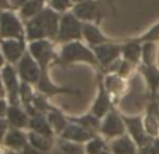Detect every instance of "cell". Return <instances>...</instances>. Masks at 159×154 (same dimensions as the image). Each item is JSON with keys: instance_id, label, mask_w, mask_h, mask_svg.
<instances>
[{"instance_id": "cell-1", "label": "cell", "mask_w": 159, "mask_h": 154, "mask_svg": "<svg viewBox=\"0 0 159 154\" xmlns=\"http://www.w3.org/2000/svg\"><path fill=\"white\" fill-rule=\"evenodd\" d=\"M59 30L57 16L52 10H43L27 24L28 38L35 41L45 36H55Z\"/></svg>"}, {"instance_id": "cell-2", "label": "cell", "mask_w": 159, "mask_h": 154, "mask_svg": "<svg viewBox=\"0 0 159 154\" xmlns=\"http://www.w3.org/2000/svg\"><path fill=\"white\" fill-rule=\"evenodd\" d=\"M60 60L63 63H69V62H75V60H84V62H89V63L95 65V56L92 55L91 51H88L85 46H82L78 42L74 44H69L63 48L60 55Z\"/></svg>"}, {"instance_id": "cell-3", "label": "cell", "mask_w": 159, "mask_h": 154, "mask_svg": "<svg viewBox=\"0 0 159 154\" xmlns=\"http://www.w3.org/2000/svg\"><path fill=\"white\" fill-rule=\"evenodd\" d=\"M82 32V25L80 24L77 17L71 14H66L61 18L60 25H59V39L63 42L71 41V39H78Z\"/></svg>"}, {"instance_id": "cell-4", "label": "cell", "mask_w": 159, "mask_h": 154, "mask_svg": "<svg viewBox=\"0 0 159 154\" xmlns=\"http://www.w3.org/2000/svg\"><path fill=\"white\" fill-rule=\"evenodd\" d=\"M0 34L4 38H22L21 24L13 13H3L0 16Z\"/></svg>"}, {"instance_id": "cell-5", "label": "cell", "mask_w": 159, "mask_h": 154, "mask_svg": "<svg viewBox=\"0 0 159 154\" xmlns=\"http://www.w3.org/2000/svg\"><path fill=\"white\" fill-rule=\"evenodd\" d=\"M124 123L127 125L129 128L130 133H131L133 139L135 140V143L138 146H145L151 139L147 136V132H145V128H144V123L141 121V118H124Z\"/></svg>"}, {"instance_id": "cell-6", "label": "cell", "mask_w": 159, "mask_h": 154, "mask_svg": "<svg viewBox=\"0 0 159 154\" xmlns=\"http://www.w3.org/2000/svg\"><path fill=\"white\" fill-rule=\"evenodd\" d=\"M18 72H20V76L22 77V80L27 83H35V81H38V79H39L38 66H36V63L34 62V59L28 55H25L24 58L20 60Z\"/></svg>"}, {"instance_id": "cell-7", "label": "cell", "mask_w": 159, "mask_h": 154, "mask_svg": "<svg viewBox=\"0 0 159 154\" xmlns=\"http://www.w3.org/2000/svg\"><path fill=\"white\" fill-rule=\"evenodd\" d=\"M101 130L107 137L121 136L124 133V123L116 113H109V115H106V119L102 123Z\"/></svg>"}, {"instance_id": "cell-8", "label": "cell", "mask_w": 159, "mask_h": 154, "mask_svg": "<svg viewBox=\"0 0 159 154\" xmlns=\"http://www.w3.org/2000/svg\"><path fill=\"white\" fill-rule=\"evenodd\" d=\"M31 53L34 55V58L39 62L42 67H45L53 58V53H52V48H50L49 42L48 41H36L34 44H31Z\"/></svg>"}, {"instance_id": "cell-9", "label": "cell", "mask_w": 159, "mask_h": 154, "mask_svg": "<svg viewBox=\"0 0 159 154\" xmlns=\"http://www.w3.org/2000/svg\"><path fill=\"white\" fill-rule=\"evenodd\" d=\"M2 49L8 62L14 63L21 58L22 52H24V42L21 39H6L2 42Z\"/></svg>"}, {"instance_id": "cell-10", "label": "cell", "mask_w": 159, "mask_h": 154, "mask_svg": "<svg viewBox=\"0 0 159 154\" xmlns=\"http://www.w3.org/2000/svg\"><path fill=\"white\" fill-rule=\"evenodd\" d=\"M120 52L121 48L116 46V45H98L95 48L96 58L103 66H107L109 63L115 62L117 59V56L120 55Z\"/></svg>"}, {"instance_id": "cell-11", "label": "cell", "mask_w": 159, "mask_h": 154, "mask_svg": "<svg viewBox=\"0 0 159 154\" xmlns=\"http://www.w3.org/2000/svg\"><path fill=\"white\" fill-rule=\"evenodd\" d=\"M74 14L77 18L81 20H98L99 18V8L98 4L89 0L81 2L80 4L75 6Z\"/></svg>"}, {"instance_id": "cell-12", "label": "cell", "mask_w": 159, "mask_h": 154, "mask_svg": "<svg viewBox=\"0 0 159 154\" xmlns=\"http://www.w3.org/2000/svg\"><path fill=\"white\" fill-rule=\"evenodd\" d=\"M61 136H63V139H69L73 142H85L91 139L92 133L88 129H85L84 126H80V125H69L61 132Z\"/></svg>"}, {"instance_id": "cell-13", "label": "cell", "mask_w": 159, "mask_h": 154, "mask_svg": "<svg viewBox=\"0 0 159 154\" xmlns=\"http://www.w3.org/2000/svg\"><path fill=\"white\" fill-rule=\"evenodd\" d=\"M3 80L6 83V88L8 91L11 102L17 101V93H18V83H17V77L14 73L13 67L11 66H6L3 69Z\"/></svg>"}, {"instance_id": "cell-14", "label": "cell", "mask_w": 159, "mask_h": 154, "mask_svg": "<svg viewBox=\"0 0 159 154\" xmlns=\"http://www.w3.org/2000/svg\"><path fill=\"white\" fill-rule=\"evenodd\" d=\"M113 154H137L135 149V143L127 136H121V137L116 139L112 143Z\"/></svg>"}, {"instance_id": "cell-15", "label": "cell", "mask_w": 159, "mask_h": 154, "mask_svg": "<svg viewBox=\"0 0 159 154\" xmlns=\"http://www.w3.org/2000/svg\"><path fill=\"white\" fill-rule=\"evenodd\" d=\"M109 108H110L109 97H107V94L105 93L103 88H101V91H99V95H98V99L95 101V105H93V108H92L93 116H96V118H101V116L106 115V112L109 111Z\"/></svg>"}, {"instance_id": "cell-16", "label": "cell", "mask_w": 159, "mask_h": 154, "mask_svg": "<svg viewBox=\"0 0 159 154\" xmlns=\"http://www.w3.org/2000/svg\"><path fill=\"white\" fill-rule=\"evenodd\" d=\"M82 34H84L85 39L92 45H101L106 42V38L101 34V31L92 24H85L82 25Z\"/></svg>"}, {"instance_id": "cell-17", "label": "cell", "mask_w": 159, "mask_h": 154, "mask_svg": "<svg viewBox=\"0 0 159 154\" xmlns=\"http://www.w3.org/2000/svg\"><path fill=\"white\" fill-rule=\"evenodd\" d=\"M30 126L35 130V133H39L42 136H46L49 137L52 135V129H50V125L46 119L42 115H35L32 119L30 121Z\"/></svg>"}, {"instance_id": "cell-18", "label": "cell", "mask_w": 159, "mask_h": 154, "mask_svg": "<svg viewBox=\"0 0 159 154\" xmlns=\"http://www.w3.org/2000/svg\"><path fill=\"white\" fill-rule=\"evenodd\" d=\"M7 115H8V121L16 128H24L25 125H28L27 115H25V112H22L20 108L10 107L7 109Z\"/></svg>"}, {"instance_id": "cell-19", "label": "cell", "mask_w": 159, "mask_h": 154, "mask_svg": "<svg viewBox=\"0 0 159 154\" xmlns=\"http://www.w3.org/2000/svg\"><path fill=\"white\" fill-rule=\"evenodd\" d=\"M121 52H123L124 58L127 59V62H138L140 56L143 55V48L137 44V42H131V44H127L126 46L121 48Z\"/></svg>"}, {"instance_id": "cell-20", "label": "cell", "mask_w": 159, "mask_h": 154, "mask_svg": "<svg viewBox=\"0 0 159 154\" xmlns=\"http://www.w3.org/2000/svg\"><path fill=\"white\" fill-rule=\"evenodd\" d=\"M42 6H43V0H28L21 8L22 17H25V18L36 17L39 11L42 10Z\"/></svg>"}, {"instance_id": "cell-21", "label": "cell", "mask_w": 159, "mask_h": 154, "mask_svg": "<svg viewBox=\"0 0 159 154\" xmlns=\"http://www.w3.org/2000/svg\"><path fill=\"white\" fill-rule=\"evenodd\" d=\"M30 142H31V144H32V147L38 149L39 152H42V153L49 152L50 146H52V142H50L46 136H42L35 132L30 135Z\"/></svg>"}, {"instance_id": "cell-22", "label": "cell", "mask_w": 159, "mask_h": 154, "mask_svg": "<svg viewBox=\"0 0 159 154\" xmlns=\"http://www.w3.org/2000/svg\"><path fill=\"white\" fill-rule=\"evenodd\" d=\"M25 135L18 130H10V132L6 135V144L13 149H20V147L25 146Z\"/></svg>"}, {"instance_id": "cell-23", "label": "cell", "mask_w": 159, "mask_h": 154, "mask_svg": "<svg viewBox=\"0 0 159 154\" xmlns=\"http://www.w3.org/2000/svg\"><path fill=\"white\" fill-rule=\"evenodd\" d=\"M143 73L147 77L149 87L152 88V91H157L159 88V70L155 69L154 66H144L143 67Z\"/></svg>"}, {"instance_id": "cell-24", "label": "cell", "mask_w": 159, "mask_h": 154, "mask_svg": "<svg viewBox=\"0 0 159 154\" xmlns=\"http://www.w3.org/2000/svg\"><path fill=\"white\" fill-rule=\"evenodd\" d=\"M39 88H41L42 93L45 94H59V93H67L69 90L66 88H57L56 85H53L52 83L49 81L48 76L45 73H42L41 76V80H39Z\"/></svg>"}, {"instance_id": "cell-25", "label": "cell", "mask_w": 159, "mask_h": 154, "mask_svg": "<svg viewBox=\"0 0 159 154\" xmlns=\"http://www.w3.org/2000/svg\"><path fill=\"white\" fill-rule=\"evenodd\" d=\"M144 128H145L147 135L151 136H157L159 133V122L157 119V116L152 115V112H149L145 118V122H144Z\"/></svg>"}, {"instance_id": "cell-26", "label": "cell", "mask_w": 159, "mask_h": 154, "mask_svg": "<svg viewBox=\"0 0 159 154\" xmlns=\"http://www.w3.org/2000/svg\"><path fill=\"white\" fill-rule=\"evenodd\" d=\"M143 59L145 66H154V58H155V45L154 42H145L143 46Z\"/></svg>"}, {"instance_id": "cell-27", "label": "cell", "mask_w": 159, "mask_h": 154, "mask_svg": "<svg viewBox=\"0 0 159 154\" xmlns=\"http://www.w3.org/2000/svg\"><path fill=\"white\" fill-rule=\"evenodd\" d=\"M49 121H50V123L55 126V129L57 130V132H61V130H64L67 128L64 116L61 115V113L56 112V111H53V112L49 113Z\"/></svg>"}, {"instance_id": "cell-28", "label": "cell", "mask_w": 159, "mask_h": 154, "mask_svg": "<svg viewBox=\"0 0 159 154\" xmlns=\"http://www.w3.org/2000/svg\"><path fill=\"white\" fill-rule=\"evenodd\" d=\"M60 152H63L64 154H84V149L80 144L71 143V142H61Z\"/></svg>"}, {"instance_id": "cell-29", "label": "cell", "mask_w": 159, "mask_h": 154, "mask_svg": "<svg viewBox=\"0 0 159 154\" xmlns=\"http://www.w3.org/2000/svg\"><path fill=\"white\" fill-rule=\"evenodd\" d=\"M99 118H96V116H92V115H87L84 116V118L81 119H77V123H80L81 126H84L85 129H96V126H98Z\"/></svg>"}, {"instance_id": "cell-30", "label": "cell", "mask_w": 159, "mask_h": 154, "mask_svg": "<svg viewBox=\"0 0 159 154\" xmlns=\"http://www.w3.org/2000/svg\"><path fill=\"white\" fill-rule=\"evenodd\" d=\"M103 142L101 139H93L87 144V153L88 154H101L103 152Z\"/></svg>"}, {"instance_id": "cell-31", "label": "cell", "mask_w": 159, "mask_h": 154, "mask_svg": "<svg viewBox=\"0 0 159 154\" xmlns=\"http://www.w3.org/2000/svg\"><path fill=\"white\" fill-rule=\"evenodd\" d=\"M141 154H159V139H151L141 147Z\"/></svg>"}, {"instance_id": "cell-32", "label": "cell", "mask_w": 159, "mask_h": 154, "mask_svg": "<svg viewBox=\"0 0 159 154\" xmlns=\"http://www.w3.org/2000/svg\"><path fill=\"white\" fill-rule=\"evenodd\" d=\"M159 39V24L157 27H154L151 31H149L148 34H145V35L143 36V38L140 39V41H144V42H154V41H158Z\"/></svg>"}, {"instance_id": "cell-33", "label": "cell", "mask_w": 159, "mask_h": 154, "mask_svg": "<svg viewBox=\"0 0 159 154\" xmlns=\"http://www.w3.org/2000/svg\"><path fill=\"white\" fill-rule=\"evenodd\" d=\"M20 94H21V98L25 104H28L30 99L32 98V91H31V87L28 84H22L20 87Z\"/></svg>"}, {"instance_id": "cell-34", "label": "cell", "mask_w": 159, "mask_h": 154, "mask_svg": "<svg viewBox=\"0 0 159 154\" xmlns=\"http://www.w3.org/2000/svg\"><path fill=\"white\" fill-rule=\"evenodd\" d=\"M106 85L110 91H117L119 88H121V81H120V79H117V77H107Z\"/></svg>"}, {"instance_id": "cell-35", "label": "cell", "mask_w": 159, "mask_h": 154, "mask_svg": "<svg viewBox=\"0 0 159 154\" xmlns=\"http://www.w3.org/2000/svg\"><path fill=\"white\" fill-rule=\"evenodd\" d=\"M70 2L71 0H52V7L56 10H66L70 7Z\"/></svg>"}, {"instance_id": "cell-36", "label": "cell", "mask_w": 159, "mask_h": 154, "mask_svg": "<svg viewBox=\"0 0 159 154\" xmlns=\"http://www.w3.org/2000/svg\"><path fill=\"white\" fill-rule=\"evenodd\" d=\"M34 104H35V107L38 108V109H41V111H46L48 109L46 102H45L43 99L41 98V97H36V98L34 99Z\"/></svg>"}, {"instance_id": "cell-37", "label": "cell", "mask_w": 159, "mask_h": 154, "mask_svg": "<svg viewBox=\"0 0 159 154\" xmlns=\"http://www.w3.org/2000/svg\"><path fill=\"white\" fill-rule=\"evenodd\" d=\"M129 69H130V65H129V62H121L120 63V67H119V73L120 75H127L129 73Z\"/></svg>"}, {"instance_id": "cell-38", "label": "cell", "mask_w": 159, "mask_h": 154, "mask_svg": "<svg viewBox=\"0 0 159 154\" xmlns=\"http://www.w3.org/2000/svg\"><path fill=\"white\" fill-rule=\"evenodd\" d=\"M7 128H8L7 122H6L4 119L0 118V139H2L3 136L6 135V132H7Z\"/></svg>"}, {"instance_id": "cell-39", "label": "cell", "mask_w": 159, "mask_h": 154, "mask_svg": "<svg viewBox=\"0 0 159 154\" xmlns=\"http://www.w3.org/2000/svg\"><path fill=\"white\" fill-rule=\"evenodd\" d=\"M22 154H42V152H39V150L35 149V147L25 146L24 147V153H22Z\"/></svg>"}, {"instance_id": "cell-40", "label": "cell", "mask_w": 159, "mask_h": 154, "mask_svg": "<svg viewBox=\"0 0 159 154\" xmlns=\"http://www.w3.org/2000/svg\"><path fill=\"white\" fill-rule=\"evenodd\" d=\"M7 112V108H6V102L3 99H0V116H3Z\"/></svg>"}, {"instance_id": "cell-41", "label": "cell", "mask_w": 159, "mask_h": 154, "mask_svg": "<svg viewBox=\"0 0 159 154\" xmlns=\"http://www.w3.org/2000/svg\"><path fill=\"white\" fill-rule=\"evenodd\" d=\"M24 2L27 3L28 0H14V2H13V4H14V6H18V4H21V3H24Z\"/></svg>"}, {"instance_id": "cell-42", "label": "cell", "mask_w": 159, "mask_h": 154, "mask_svg": "<svg viewBox=\"0 0 159 154\" xmlns=\"http://www.w3.org/2000/svg\"><path fill=\"white\" fill-rule=\"evenodd\" d=\"M4 94V90H3V84H2V79H0V97Z\"/></svg>"}, {"instance_id": "cell-43", "label": "cell", "mask_w": 159, "mask_h": 154, "mask_svg": "<svg viewBox=\"0 0 159 154\" xmlns=\"http://www.w3.org/2000/svg\"><path fill=\"white\" fill-rule=\"evenodd\" d=\"M3 62H4V60H3V56H2V53H0V66L3 65Z\"/></svg>"}, {"instance_id": "cell-44", "label": "cell", "mask_w": 159, "mask_h": 154, "mask_svg": "<svg viewBox=\"0 0 159 154\" xmlns=\"http://www.w3.org/2000/svg\"><path fill=\"white\" fill-rule=\"evenodd\" d=\"M56 154H64L63 152H57V153H56Z\"/></svg>"}, {"instance_id": "cell-45", "label": "cell", "mask_w": 159, "mask_h": 154, "mask_svg": "<svg viewBox=\"0 0 159 154\" xmlns=\"http://www.w3.org/2000/svg\"><path fill=\"white\" fill-rule=\"evenodd\" d=\"M74 2H85V0H74Z\"/></svg>"}, {"instance_id": "cell-46", "label": "cell", "mask_w": 159, "mask_h": 154, "mask_svg": "<svg viewBox=\"0 0 159 154\" xmlns=\"http://www.w3.org/2000/svg\"><path fill=\"white\" fill-rule=\"evenodd\" d=\"M101 154H107V153H105V152H102V153H101Z\"/></svg>"}, {"instance_id": "cell-47", "label": "cell", "mask_w": 159, "mask_h": 154, "mask_svg": "<svg viewBox=\"0 0 159 154\" xmlns=\"http://www.w3.org/2000/svg\"><path fill=\"white\" fill-rule=\"evenodd\" d=\"M11 2H14V0H11Z\"/></svg>"}]
</instances>
